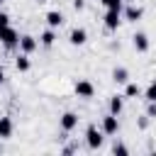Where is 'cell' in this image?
Returning <instances> with one entry per match:
<instances>
[{
  "instance_id": "6da1fadb",
  "label": "cell",
  "mask_w": 156,
  "mask_h": 156,
  "mask_svg": "<svg viewBox=\"0 0 156 156\" xmlns=\"http://www.w3.org/2000/svg\"><path fill=\"white\" fill-rule=\"evenodd\" d=\"M102 139H105V134H102V129H98L95 124H90V127L85 129V144H88V149H100V146H102Z\"/></svg>"
},
{
  "instance_id": "277c9868",
  "label": "cell",
  "mask_w": 156,
  "mask_h": 156,
  "mask_svg": "<svg viewBox=\"0 0 156 156\" xmlns=\"http://www.w3.org/2000/svg\"><path fill=\"white\" fill-rule=\"evenodd\" d=\"M78 119H80V117H78L76 112H71V110H68V112H63V115L58 117V124H61V129H63V132H73V129L78 127Z\"/></svg>"
},
{
  "instance_id": "d4e9b609",
  "label": "cell",
  "mask_w": 156,
  "mask_h": 156,
  "mask_svg": "<svg viewBox=\"0 0 156 156\" xmlns=\"http://www.w3.org/2000/svg\"><path fill=\"white\" fill-rule=\"evenodd\" d=\"M0 83H5V68H2V63H0Z\"/></svg>"
},
{
  "instance_id": "484cf974",
  "label": "cell",
  "mask_w": 156,
  "mask_h": 156,
  "mask_svg": "<svg viewBox=\"0 0 156 156\" xmlns=\"http://www.w3.org/2000/svg\"><path fill=\"white\" fill-rule=\"evenodd\" d=\"M0 154H2V144H0Z\"/></svg>"
},
{
  "instance_id": "83f0119b",
  "label": "cell",
  "mask_w": 156,
  "mask_h": 156,
  "mask_svg": "<svg viewBox=\"0 0 156 156\" xmlns=\"http://www.w3.org/2000/svg\"><path fill=\"white\" fill-rule=\"evenodd\" d=\"M39 2H46V0H39Z\"/></svg>"
},
{
  "instance_id": "ffe728a7",
  "label": "cell",
  "mask_w": 156,
  "mask_h": 156,
  "mask_svg": "<svg viewBox=\"0 0 156 156\" xmlns=\"http://www.w3.org/2000/svg\"><path fill=\"white\" fill-rule=\"evenodd\" d=\"M112 154H117V156H127V154H129V149H127L124 144H119V141H117V144L112 146Z\"/></svg>"
},
{
  "instance_id": "7402d4cb",
  "label": "cell",
  "mask_w": 156,
  "mask_h": 156,
  "mask_svg": "<svg viewBox=\"0 0 156 156\" xmlns=\"http://www.w3.org/2000/svg\"><path fill=\"white\" fill-rule=\"evenodd\" d=\"M2 27H10V15L7 12H0V29Z\"/></svg>"
},
{
  "instance_id": "8992f818",
  "label": "cell",
  "mask_w": 156,
  "mask_h": 156,
  "mask_svg": "<svg viewBox=\"0 0 156 156\" xmlns=\"http://www.w3.org/2000/svg\"><path fill=\"white\" fill-rule=\"evenodd\" d=\"M73 90H76V95H78V98H83V100H90V98L95 95V85H93L90 80H78Z\"/></svg>"
},
{
  "instance_id": "9c48e42d",
  "label": "cell",
  "mask_w": 156,
  "mask_h": 156,
  "mask_svg": "<svg viewBox=\"0 0 156 156\" xmlns=\"http://www.w3.org/2000/svg\"><path fill=\"white\" fill-rule=\"evenodd\" d=\"M132 41H134V49H136L139 54H146L149 46H151V44H149V37H146L144 32H136V34L132 37Z\"/></svg>"
},
{
  "instance_id": "4316f807",
  "label": "cell",
  "mask_w": 156,
  "mask_h": 156,
  "mask_svg": "<svg viewBox=\"0 0 156 156\" xmlns=\"http://www.w3.org/2000/svg\"><path fill=\"white\" fill-rule=\"evenodd\" d=\"M2 2H7V0H0V5H2Z\"/></svg>"
},
{
  "instance_id": "d6986e66",
  "label": "cell",
  "mask_w": 156,
  "mask_h": 156,
  "mask_svg": "<svg viewBox=\"0 0 156 156\" xmlns=\"http://www.w3.org/2000/svg\"><path fill=\"white\" fill-rule=\"evenodd\" d=\"M98 2H102L107 10H119V12H122V5H124V0H98Z\"/></svg>"
},
{
  "instance_id": "5bb4252c",
  "label": "cell",
  "mask_w": 156,
  "mask_h": 156,
  "mask_svg": "<svg viewBox=\"0 0 156 156\" xmlns=\"http://www.w3.org/2000/svg\"><path fill=\"white\" fill-rule=\"evenodd\" d=\"M29 66H32V63H29V54H22V51H20V54L15 56V68L24 73V71H29Z\"/></svg>"
},
{
  "instance_id": "603a6c76",
  "label": "cell",
  "mask_w": 156,
  "mask_h": 156,
  "mask_svg": "<svg viewBox=\"0 0 156 156\" xmlns=\"http://www.w3.org/2000/svg\"><path fill=\"white\" fill-rule=\"evenodd\" d=\"M136 124H139V129H146V127H149V117H139Z\"/></svg>"
},
{
  "instance_id": "cb8c5ba5",
  "label": "cell",
  "mask_w": 156,
  "mask_h": 156,
  "mask_svg": "<svg viewBox=\"0 0 156 156\" xmlns=\"http://www.w3.org/2000/svg\"><path fill=\"white\" fill-rule=\"evenodd\" d=\"M73 7H76V10H83V7H85V0H73Z\"/></svg>"
},
{
  "instance_id": "8fae6325",
  "label": "cell",
  "mask_w": 156,
  "mask_h": 156,
  "mask_svg": "<svg viewBox=\"0 0 156 156\" xmlns=\"http://www.w3.org/2000/svg\"><path fill=\"white\" fill-rule=\"evenodd\" d=\"M46 24H49L51 29L61 27V24H63V15H61L58 10H49V12H46Z\"/></svg>"
},
{
  "instance_id": "ba28073f",
  "label": "cell",
  "mask_w": 156,
  "mask_h": 156,
  "mask_svg": "<svg viewBox=\"0 0 156 156\" xmlns=\"http://www.w3.org/2000/svg\"><path fill=\"white\" fill-rule=\"evenodd\" d=\"M17 46H20V51H22V54H32V51H34V49L39 46V41H37V39L32 37V34H22V37H20V44H17Z\"/></svg>"
},
{
  "instance_id": "52a82bcc",
  "label": "cell",
  "mask_w": 156,
  "mask_h": 156,
  "mask_svg": "<svg viewBox=\"0 0 156 156\" xmlns=\"http://www.w3.org/2000/svg\"><path fill=\"white\" fill-rule=\"evenodd\" d=\"M68 41H71L73 46H83V44L88 41V32H85L83 27H73L71 34H68Z\"/></svg>"
},
{
  "instance_id": "ac0fdd59",
  "label": "cell",
  "mask_w": 156,
  "mask_h": 156,
  "mask_svg": "<svg viewBox=\"0 0 156 156\" xmlns=\"http://www.w3.org/2000/svg\"><path fill=\"white\" fill-rule=\"evenodd\" d=\"M144 98H146V102H156V80L149 83V88L144 90Z\"/></svg>"
},
{
  "instance_id": "e0dca14e",
  "label": "cell",
  "mask_w": 156,
  "mask_h": 156,
  "mask_svg": "<svg viewBox=\"0 0 156 156\" xmlns=\"http://www.w3.org/2000/svg\"><path fill=\"white\" fill-rule=\"evenodd\" d=\"M141 95V88L136 85V83H124V98H139Z\"/></svg>"
},
{
  "instance_id": "7c38bea8",
  "label": "cell",
  "mask_w": 156,
  "mask_h": 156,
  "mask_svg": "<svg viewBox=\"0 0 156 156\" xmlns=\"http://www.w3.org/2000/svg\"><path fill=\"white\" fill-rule=\"evenodd\" d=\"M122 110H124V95H112V98H110V112L119 117Z\"/></svg>"
},
{
  "instance_id": "3957f363",
  "label": "cell",
  "mask_w": 156,
  "mask_h": 156,
  "mask_svg": "<svg viewBox=\"0 0 156 156\" xmlns=\"http://www.w3.org/2000/svg\"><path fill=\"white\" fill-rule=\"evenodd\" d=\"M119 132V119H117V115H107V117H102V134L105 136H115Z\"/></svg>"
},
{
  "instance_id": "5b68a950",
  "label": "cell",
  "mask_w": 156,
  "mask_h": 156,
  "mask_svg": "<svg viewBox=\"0 0 156 156\" xmlns=\"http://www.w3.org/2000/svg\"><path fill=\"white\" fill-rule=\"evenodd\" d=\"M102 22H105V27H107L110 32H117V27H119V22H122V12H119V10H107L105 17H102Z\"/></svg>"
},
{
  "instance_id": "30bf717a",
  "label": "cell",
  "mask_w": 156,
  "mask_h": 156,
  "mask_svg": "<svg viewBox=\"0 0 156 156\" xmlns=\"http://www.w3.org/2000/svg\"><path fill=\"white\" fill-rule=\"evenodd\" d=\"M12 132H15L12 117H0V139H10Z\"/></svg>"
},
{
  "instance_id": "2e32d148",
  "label": "cell",
  "mask_w": 156,
  "mask_h": 156,
  "mask_svg": "<svg viewBox=\"0 0 156 156\" xmlns=\"http://www.w3.org/2000/svg\"><path fill=\"white\" fill-rule=\"evenodd\" d=\"M54 41H56V32H54L51 27L44 29L41 37H39V44H41V46H54Z\"/></svg>"
},
{
  "instance_id": "4fadbf2b",
  "label": "cell",
  "mask_w": 156,
  "mask_h": 156,
  "mask_svg": "<svg viewBox=\"0 0 156 156\" xmlns=\"http://www.w3.org/2000/svg\"><path fill=\"white\" fill-rule=\"evenodd\" d=\"M141 15H144V10H141L139 5H129V7L124 10V20H129V22H136V20H141Z\"/></svg>"
},
{
  "instance_id": "44dd1931",
  "label": "cell",
  "mask_w": 156,
  "mask_h": 156,
  "mask_svg": "<svg viewBox=\"0 0 156 156\" xmlns=\"http://www.w3.org/2000/svg\"><path fill=\"white\" fill-rule=\"evenodd\" d=\"M146 117L149 119H156V102H149L146 105Z\"/></svg>"
},
{
  "instance_id": "7a4b0ae2",
  "label": "cell",
  "mask_w": 156,
  "mask_h": 156,
  "mask_svg": "<svg viewBox=\"0 0 156 156\" xmlns=\"http://www.w3.org/2000/svg\"><path fill=\"white\" fill-rule=\"evenodd\" d=\"M0 41H2V46L12 49V46L20 44V32H17L15 27H2V29H0Z\"/></svg>"
},
{
  "instance_id": "9a60e30c",
  "label": "cell",
  "mask_w": 156,
  "mask_h": 156,
  "mask_svg": "<svg viewBox=\"0 0 156 156\" xmlns=\"http://www.w3.org/2000/svg\"><path fill=\"white\" fill-rule=\"evenodd\" d=\"M112 80H115V83H119V85H124V83L129 80V71H127L124 66H117V68L112 71Z\"/></svg>"
}]
</instances>
